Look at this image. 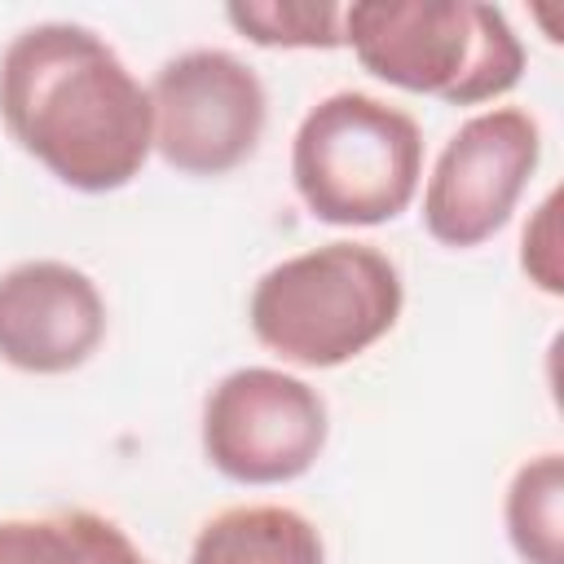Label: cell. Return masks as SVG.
I'll return each mask as SVG.
<instances>
[{
  "label": "cell",
  "mask_w": 564,
  "mask_h": 564,
  "mask_svg": "<svg viewBox=\"0 0 564 564\" xmlns=\"http://www.w3.org/2000/svg\"><path fill=\"white\" fill-rule=\"evenodd\" d=\"M0 119L35 163L79 194L123 189L154 150L145 84L79 22H35L4 44Z\"/></svg>",
  "instance_id": "obj_1"
},
{
  "label": "cell",
  "mask_w": 564,
  "mask_h": 564,
  "mask_svg": "<svg viewBox=\"0 0 564 564\" xmlns=\"http://www.w3.org/2000/svg\"><path fill=\"white\" fill-rule=\"evenodd\" d=\"M189 564H326V546L317 524L295 507L247 502L216 511L198 529Z\"/></svg>",
  "instance_id": "obj_9"
},
{
  "label": "cell",
  "mask_w": 564,
  "mask_h": 564,
  "mask_svg": "<svg viewBox=\"0 0 564 564\" xmlns=\"http://www.w3.org/2000/svg\"><path fill=\"white\" fill-rule=\"evenodd\" d=\"M145 93L154 150L181 176H225L242 167L264 137V84L225 48H189L167 57Z\"/></svg>",
  "instance_id": "obj_5"
},
{
  "label": "cell",
  "mask_w": 564,
  "mask_h": 564,
  "mask_svg": "<svg viewBox=\"0 0 564 564\" xmlns=\"http://www.w3.org/2000/svg\"><path fill=\"white\" fill-rule=\"evenodd\" d=\"M326 401L273 366L229 370L203 401V454L238 485H286L326 449Z\"/></svg>",
  "instance_id": "obj_6"
},
{
  "label": "cell",
  "mask_w": 564,
  "mask_h": 564,
  "mask_svg": "<svg viewBox=\"0 0 564 564\" xmlns=\"http://www.w3.org/2000/svg\"><path fill=\"white\" fill-rule=\"evenodd\" d=\"M401 269L370 242H322L273 264L247 304L251 335L291 366L335 370L401 317Z\"/></svg>",
  "instance_id": "obj_3"
},
{
  "label": "cell",
  "mask_w": 564,
  "mask_h": 564,
  "mask_svg": "<svg viewBox=\"0 0 564 564\" xmlns=\"http://www.w3.org/2000/svg\"><path fill=\"white\" fill-rule=\"evenodd\" d=\"M106 339L97 282L66 260H22L0 273V361L22 375H70Z\"/></svg>",
  "instance_id": "obj_8"
},
{
  "label": "cell",
  "mask_w": 564,
  "mask_h": 564,
  "mask_svg": "<svg viewBox=\"0 0 564 564\" xmlns=\"http://www.w3.org/2000/svg\"><path fill=\"white\" fill-rule=\"evenodd\" d=\"M344 44L383 84L445 106L507 97L524 75V44L498 4L480 0H357Z\"/></svg>",
  "instance_id": "obj_2"
},
{
  "label": "cell",
  "mask_w": 564,
  "mask_h": 564,
  "mask_svg": "<svg viewBox=\"0 0 564 564\" xmlns=\"http://www.w3.org/2000/svg\"><path fill=\"white\" fill-rule=\"evenodd\" d=\"M542 159V128L524 106H489L458 123L423 185V225L441 247H480L516 212Z\"/></svg>",
  "instance_id": "obj_7"
},
{
  "label": "cell",
  "mask_w": 564,
  "mask_h": 564,
  "mask_svg": "<svg viewBox=\"0 0 564 564\" xmlns=\"http://www.w3.org/2000/svg\"><path fill=\"white\" fill-rule=\"evenodd\" d=\"M520 269L529 273V282L546 295L564 291V256H560V189H551L533 220L520 234Z\"/></svg>",
  "instance_id": "obj_13"
},
{
  "label": "cell",
  "mask_w": 564,
  "mask_h": 564,
  "mask_svg": "<svg viewBox=\"0 0 564 564\" xmlns=\"http://www.w3.org/2000/svg\"><path fill=\"white\" fill-rule=\"evenodd\" d=\"M0 564H150L132 538L84 507L0 520Z\"/></svg>",
  "instance_id": "obj_10"
},
{
  "label": "cell",
  "mask_w": 564,
  "mask_h": 564,
  "mask_svg": "<svg viewBox=\"0 0 564 564\" xmlns=\"http://www.w3.org/2000/svg\"><path fill=\"white\" fill-rule=\"evenodd\" d=\"M229 26L264 48H339L344 44V4L317 0H251L225 9Z\"/></svg>",
  "instance_id": "obj_12"
},
{
  "label": "cell",
  "mask_w": 564,
  "mask_h": 564,
  "mask_svg": "<svg viewBox=\"0 0 564 564\" xmlns=\"http://www.w3.org/2000/svg\"><path fill=\"white\" fill-rule=\"evenodd\" d=\"M291 181L326 225L397 220L423 181V132L414 115L375 93H330L295 128Z\"/></svg>",
  "instance_id": "obj_4"
},
{
  "label": "cell",
  "mask_w": 564,
  "mask_h": 564,
  "mask_svg": "<svg viewBox=\"0 0 564 564\" xmlns=\"http://www.w3.org/2000/svg\"><path fill=\"white\" fill-rule=\"evenodd\" d=\"M502 516L524 564H564V458L555 449L516 467Z\"/></svg>",
  "instance_id": "obj_11"
}]
</instances>
